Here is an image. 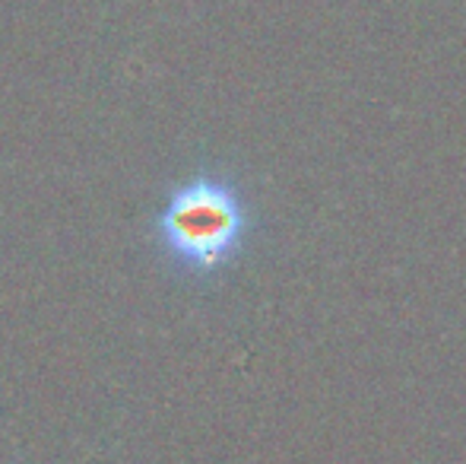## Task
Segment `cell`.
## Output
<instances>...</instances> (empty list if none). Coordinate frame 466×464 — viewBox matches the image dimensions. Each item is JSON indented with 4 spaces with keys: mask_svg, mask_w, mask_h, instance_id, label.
<instances>
[{
    "mask_svg": "<svg viewBox=\"0 0 466 464\" xmlns=\"http://www.w3.org/2000/svg\"><path fill=\"white\" fill-rule=\"evenodd\" d=\"M254 211L241 179L203 166L178 179L153 217V245L162 264L181 280L207 284L245 254Z\"/></svg>",
    "mask_w": 466,
    "mask_h": 464,
    "instance_id": "cell-1",
    "label": "cell"
}]
</instances>
